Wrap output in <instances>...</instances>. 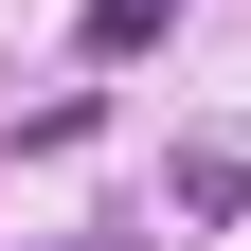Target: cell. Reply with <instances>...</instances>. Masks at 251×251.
<instances>
[{
	"mask_svg": "<svg viewBox=\"0 0 251 251\" xmlns=\"http://www.w3.org/2000/svg\"><path fill=\"white\" fill-rule=\"evenodd\" d=\"M162 36H179V0H90V18H72L90 72H126V54H162Z\"/></svg>",
	"mask_w": 251,
	"mask_h": 251,
	"instance_id": "6da1fadb",
	"label": "cell"
}]
</instances>
